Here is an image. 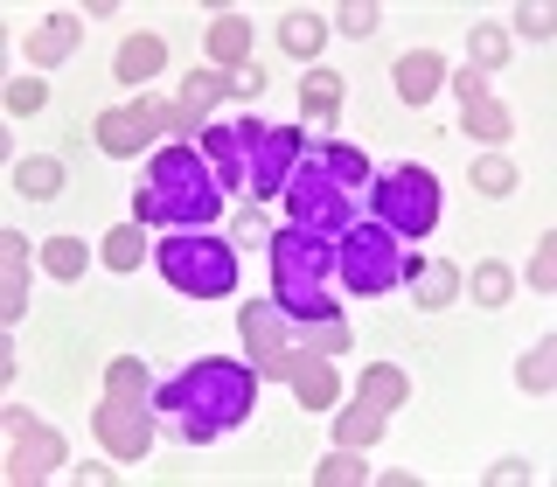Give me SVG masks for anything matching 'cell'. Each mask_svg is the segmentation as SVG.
<instances>
[{
  "label": "cell",
  "mask_w": 557,
  "mask_h": 487,
  "mask_svg": "<svg viewBox=\"0 0 557 487\" xmlns=\"http://www.w3.org/2000/svg\"><path fill=\"white\" fill-rule=\"evenodd\" d=\"M231 244H272L265 209H244V216H237V230H231Z\"/></svg>",
  "instance_id": "obj_40"
},
{
  "label": "cell",
  "mask_w": 557,
  "mask_h": 487,
  "mask_svg": "<svg viewBox=\"0 0 557 487\" xmlns=\"http://www.w3.org/2000/svg\"><path fill=\"white\" fill-rule=\"evenodd\" d=\"M14 188H22L28 202H49V196H63V167L49 161V153H28V161H14Z\"/></svg>",
  "instance_id": "obj_26"
},
{
  "label": "cell",
  "mask_w": 557,
  "mask_h": 487,
  "mask_svg": "<svg viewBox=\"0 0 557 487\" xmlns=\"http://www.w3.org/2000/svg\"><path fill=\"white\" fill-rule=\"evenodd\" d=\"M0 417H8V432H14V452H8V480L14 487H35V480L57 474V466H70L57 425H42V417H28V411H0Z\"/></svg>",
  "instance_id": "obj_10"
},
{
  "label": "cell",
  "mask_w": 557,
  "mask_h": 487,
  "mask_svg": "<svg viewBox=\"0 0 557 487\" xmlns=\"http://www.w3.org/2000/svg\"><path fill=\"white\" fill-rule=\"evenodd\" d=\"M153 265L188 300H231L237 292V244H223L209 230H168L153 244Z\"/></svg>",
  "instance_id": "obj_5"
},
{
  "label": "cell",
  "mask_w": 557,
  "mask_h": 487,
  "mask_svg": "<svg viewBox=\"0 0 557 487\" xmlns=\"http://www.w3.org/2000/svg\"><path fill=\"white\" fill-rule=\"evenodd\" d=\"M411 397V376L405 370H391V362H376V370H362V404H376L383 417H391L397 404Z\"/></svg>",
  "instance_id": "obj_25"
},
{
  "label": "cell",
  "mask_w": 557,
  "mask_h": 487,
  "mask_svg": "<svg viewBox=\"0 0 557 487\" xmlns=\"http://www.w3.org/2000/svg\"><path fill=\"white\" fill-rule=\"evenodd\" d=\"M405 292H411L425 313H440L446 300H460V272H453L446 258H411V251H405Z\"/></svg>",
  "instance_id": "obj_15"
},
{
  "label": "cell",
  "mask_w": 557,
  "mask_h": 487,
  "mask_svg": "<svg viewBox=\"0 0 557 487\" xmlns=\"http://www.w3.org/2000/svg\"><path fill=\"white\" fill-rule=\"evenodd\" d=\"M370 202H376V223L391 237H432V230H440V174L418 167V161L376 174Z\"/></svg>",
  "instance_id": "obj_7"
},
{
  "label": "cell",
  "mask_w": 557,
  "mask_h": 487,
  "mask_svg": "<svg viewBox=\"0 0 557 487\" xmlns=\"http://www.w3.org/2000/svg\"><path fill=\"white\" fill-rule=\"evenodd\" d=\"M168 112H174V98H133V104H119V112H104L91 126V139L112 153V161H126V153H139L153 133H168Z\"/></svg>",
  "instance_id": "obj_12"
},
{
  "label": "cell",
  "mask_w": 557,
  "mask_h": 487,
  "mask_svg": "<svg viewBox=\"0 0 557 487\" xmlns=\"http://www.w3.org/2000/svg\"><path fill=\"white\" fill-rule=\"evenodd\" d=\"M28 307V237L0 230V321H22Z\"/></svg>",
  "instance_id": "obj_17"
},
{
  "label": "cell",
  "mask_w": 557,
  "mask_h": 487,
  "mask_svg": "<svg viewBox=\"0 0 557 487\" xmlns=\"http://www.w3.org/2000/svg\"><path fill=\"white\" fill-rule=\"evenodd\" d=\"M300 112L313 118V126H335L342 118V77L335 70H307L300 77Z\"/></svg>",
  "instance_id": "obj_21"
},
{
  "label": "cell",
  "mask_w": 557,
  "mask_h": 487,
  "mask_svg": "<svg viewBox=\"0 0 557 487\" xmlns=\"http://www.w3.org/2000/svg\"><path fill=\"white\" fill-rule=\"evenodd\" d=\"M335 278L348 292H362V300H376V292L405 286V237H391L383 223H348L335 237Z\"/></svg>",
  "instance_id": "obj_6"
},
{
  "label": "cell",
  "mask_w": 557,
  "mask_h": 487,
  "mask_svg": "<svg viewBox=\"0 0 557 487\" xmlns=\"http://www.w3.org/2000/svg\"><path fill=\"white\" fill-rule=\"evenodd\" d=\"M516 28H522V35H536V42H544V35H550L557 22H550V8H536V0H530V8H516Z\"/></svg>",
  "instance_id": "obj_41"
},
{
  "label": "cell",
  "mask_w": 557,
  "mask_h": 487,
  "mask_svg": "<svg viewBox=\"0 0 557 487\" xmlns=\"http://www.w3.org/2000/svg\"><path fill=\"white\" fill-rule=\"evenodd\" d=\"M251 397H258V370L251 362H188L182 376H168L161 390H153V417L174 432V439L188 446H209L223 439V432H237L244 417H251Z\"/></svg>",
  "instance_id": "obj_1"
},
{
  "label": "cell",
  "mask_w": 557,
  "mask_h": 487,
  "mask_svg": "<svg viewBox=\"0 0 557 487\" xmlns=\"http://www.w3.org/2000/svg\"><path fill=\"white\" fill-rule=\"evenodd\" d=\"M202 161L216 167L223 188H244V139H237V118H209V126H202Z\"/></svg>",
  "instance_id": "obj_18"
},
{
  "label": "cell",
  "mask_w": 557,
  "mask_h": 487,
  "mask_svg": "<svg viewBox=\"0 0 557 487\" xmlns=\"http://www.w3.org/2000/svg\"><path fill=\"white\" fill-rule=\"evenodd\" d=\"M84 265H91V251H84L77 237H49V244H42V272H49V278H77Z\"/></svg>",
  "instance_id": "obj_33"
},
{
  "label": "cell",
  "mask_w": 557,
  "mask_h": 487,
  "mask_svg": "<svg viewBox=\"0 0 557 487\" xmlns=\"http://www.w3.org/2000/svg\"><path fill=\"white\" fill-rule=\"evenodd\" d=\"M460 133H474L481 147H509L516 118H509V104H502L495 91H481V98H460Z\"/></svg>",
  "instance_id": "obj_19"
},
{
  "label": "cell",
  "mask_w": 557,
  "mask_h": 487,
  "mask_svg": "<svg viewBox=\"0 0 557 487\" xmlns=\"http://www.w3.org/2000/svg\"><path fill=\"white\" fill-rule=\"evenodd\" d=\"M286 216L300 223V230H321V237H342L348 223H356V196L327 174L321 153H300V167L286 174Z\"/></svg>",
  "instance_id": "obj_8"
},
{
  "label": "cell",
  "mask_w": 557,
  "mask_h": 487,
  "mask_svg": "<svg viewBox=\"0 0 557 487\" xmlns=\"http://www.w3.org/2000/svg\"><path fill=\"white\" fill-rule=\"evenodd\" d=\"M300 348H313V355H342V348H348V321H342V313L307 321V341H300Z\"/></svg>",
  "instance_id": "obj_36"
},
{
  "label": "cell",
  "mask_w": 557,
  "mask_h": 487,
  "mask_svg": "<svg viewBox=\"0 0 557 487\" xmlns=\"http://www.w3.org/2000/svg\"><path fill=\"white\" fill-rule=\"evenodd\" d=\"M516 383L530 397H544V390H557V341H536L530 355H522V370H516Z\"/></svg>",
  "instance_id": "obj_31"
},
{
  "label": "cell",
  "mask_w": 557,
  "mask_h": 487,
  "mask_svg": "<svg viewBox=\"0 0 557 487\" xmlns=\"http://www.w3.org/2000/svg\"><path fill=\"white\" fill-rule=\"evenodd\" d=\"M391 77H397V98L405 104H432L446 91V57L440 49H411V57H397Z\"/></svg>",
  "instance_id": "obj_16"
},
{
  "label": "cell",
  "mask_w": 557,
  "mask_h": 487,
  "mask_svg": "<svg viewBox=\"0 0 557 487\" xmlns=\"http://www.w3.org/2000/svg\"><path fill=\"white\" fill-rule=\"evenodd\" d=\"M168 70V42L161 35H126V49H119V77L126 84H147Z\"/></svg>",
  "instance_id": "obj_22"
},
{
  "label": "cell",
  "mask_w": 557,
  "mask_h": 487,
  "mask_svg": "<svg viewBox=\"0 0 557 487\" xmlns=\"http://www.w3.org/2000/svg\"><path fill=\"white\" fill-rule=\"evenodd\" d=\"M42 98H49V84H42V77H22V84H8V112H14V118L42 112Z\"/></svg>",
  "instance_id": "obj_37"
},
{
  "label": "cell",
  "mask_w": 557,
  "mask_h": 487,
  "mask_svg": "<svg viewBox=\"0 0 557 487\" xmlns=\"http://www.w3.org/2000/svg\"><path fill=\"white\" fill-rule=\"evenodd\" d=\"M467 57H474L467 70H481V77H487L495 63H509V28H502V22H481L474 35H467Z\"/></svg>",
  "instance_id": "obj_29"
},
{
  "label": "cell",
  "mask_w": 557,
  "mask_h": 487,
  "mask_svg": "<svg viewBox=\"0 0 557 487\" xmlns=\"http://www.w3.org/2000/svg\"><path fill=\"white\" fill-rule=\"evenodd\" d=\"M335 28H342V35H370V28H376V8H370V0H348V8L335 14Z\"/></svg>",
  "instance_id": "obj_39"
},
{
  "label": "cell",
  "mask_w": 557,
  "mask_h": 487,
  "mask_svg": "<svg viewBox=\"0 0 557 487\" xmlns=\"http://www.w3.org/2000/svg\"><path fill=\"white\" fill-rule=\"evenodd\" d=\"M272 300L286 321H327L335 313V237L321 230H272Z\"/></svg>",
  "instance_id": "obj_3"
},
{
  "label": "cell",
  "mask_w": 557,
  "mask_h": 487,
  "mask_svg": "<svg viewBox=\"0 0 557 487\" xmlns=\"http://www.w3.org/2000/svg\"><path fill=\"white\" fill-rule=\"evenodd\" d=\"M321 161H327V174H335V182L348 188V196H356V188H370V182H376V174H370V161H362L356 147H327Z\"/></svg>",
  "instance_id": "obj_34"
},
{
  "label": "cell",
  "mask_w": 557,
  "mask_h": 487,
  "mask_svg": "<svg viewBox=\"0 0 557 487\" xmlns=\"http://www.w3.org/2000/svg\"><path fill=\"white\" fill-rule=\"evenodd\" d=\"M376 432H383V411H376V404H362V397H356V411H342V417H335V446H370Z\"/></svg>",
  "instance_id": "obj_32"
},
{
  "label": "cell",
  "mask_w": 557,
  "mask_h": 487,
  "mask_svg": "<svg viewBox=\"0 0 557 487\" xmlns=\"http://www.w3.org/2000/svg\"><path fill=\"white\" fill-rule=\"evenodd\" d=\"M153 376H147V362H133V355H119L112 370H104V404L91 411V432H98V446L112 452V460H147L153 452Z\"/></svg>",
  "instance_id": "obj_4"
},
{
  "label": "cell",
  "mask_w": 557,
  "mask_h": 487,
  "mask_svg": "<svg viewBox=\"0 0 557 487\" xmlns=\"http://www.w3.org/2000/svg\"><path fill=\"white\" fill-rule=\"evenodd\" d=\"M244 57H251V22L231 14V8H216V14H209V63L244 70Z\"/></svg>",
  "instance_id": "obj_20"
},
{
  "label": "cell",
  "mask_w": 557,
  "mask_h": 487,
  "mask_svg": "<svg viewBox=\"0 0 557 487\" xmlns=\"http://www.w3.org/2000/svg\"><path fill=\"white\" fill-rule=\"evenodd\" d=\"M237 327H244V355H251V370L265 383H286L293 341H286V313H278V300H244Z\"/></svg>",
  "instance_id": "obj_11"
},
{
  "label": "cell",
  "mask_w": 557,
  "mask_h": 487,
  "mask_svg": "<svg viewBox=\"0 0 557 487\" xmlns=\"http://www.w3.org/2000/svg\"><path fill=\"white\" fill-rule=\"evenodd\" d=\"M474 188H481V196H516V161H509V153H481V161H474Z\"/></svg>",
  "instance_id": "obj_35"
},
{
  "label": "cell",
  "mask_w": 557,
  "mask_h": 487,
  "mask_svg": "<svg viewBox=\"0 0 557 487\" xmlns=\"http://www.w3.org/2000/svg\"><path fill=\"white\" fill-rule=\"evenodd\" d=\"M467 292H474L481 307H509V292H516V272L502 265V258H487V265L467 272Z\"/></svg>",
  "instance_id": "obj_28"
},
{
  "label": "cell",
  "mask_w": 557,
  "mask_h": 487,
  "mask_svg": "<svg viewBox=\"0 0 557 487\" xmlns=\"http://www.w3.org/2000/svg\"><path fill=\"white\" fill-rule=\"evenodd\" d=\"M237 139H244V196H251V202L286 196V174L300 167V133L265 126L258 112H244L237 118Z\"/></svg>",
  "instance_id": "obj_9"
},
{
  "label": "cell",
  "mask_w": 557,
  "mask_h": 487,
  "mask_svg": "<svg viewBox=\"0 0 557 487\" xmlns=\"http://www.w3.org/2000/svg\"><path fill=\"white\" fill-rule=\"evenodd\" d=\"M98 258H104L112 272H133V265H147V258H153V251H147V223H119V230L98 244Z\"/></svg>",
  "instance_id": "obj_24"
},
{
  "label": "cell",
  "mask_w": 557,
  "mask_h": 487,
  "mask_svg": "<svg viewBox=\"0 0 557 487\" xmlns=\"http://www.w3.org/2000/svg\"><path fill=\"white\" fill-rule=\"evenodd\" d=\"M223 91H231V77H223V70H188L182 91H174L168 133H202V126H209V112L223 104Z\"/></svg>",
  "instance_id": "obj_13"
},
{
  "label": "cell",
  "mask_w": 557,
  "mask_h": 487,
  "mask_svg": "<svg viewBox=\"0 0 557 487\" xmlns=\"http://www.w3.org/2000/svg\"><path fill=\"white\" fill-rule=\"evenodd\" d=\"M530 286H536V292H557V237L536 244V258H530Z\"/></svg>",
  "instance_id": "obj_38"
},
{
  "label": "cell",
  "mask_w": 557,
  "mask_h": 487,
  "mask_svg": "<svg viewBox=\"0 0 557 487\" xmlns=\"http://www.w3.org/2000/svg\"><path fill=\"white\" fill-rule=\"evenodd\" d=\"M502 480H536L522 460H502V466H487V487H502Z\"/></svg>",
  "instance_id": "obj_43"
},
{
  "label": "cell",
  "mask_w": 557,
  "mask_h": 487,
  "mask_svg": "<svg viewBox=\"0 0 557 487\" xmlns=\"http://www.w3.org/2000/svg\"><path fill=\"white\" fill-rule=\"evenodd\" d=\"M313 480L321 487H356V480H376V474L362 466V446H342V452H327V460L313 466Z\"/></svg>",
  "instance_id": "obj_30"
},
{
  "label": "cell",
  "mask_w": 557,
  "mask_h": 487,
  "mask_svg": "<svg viewBox=\"0 0 557 487\" xmlns=\"http://www.w3.org/2000/svg\"><path fill=\"white\" fill-rule=\"evenodd\" d=\"M70 49H77V22H70V14H49V22L28 35V63H42V70L63 63Z\"/></svg>",
  "instance_id": "obj_23"
},
{
  "label": "cell",
  "mask_w": 557,
  "mask_h": 487,
  "mask_svg": "<svg viewBox=\"0 0 557 487\" xmlns=\"http://www.w3.org/2000/svg\"><path fill=\"white\" fill-rule=\"evenodd\" d=\"M286 383H293V397H300L307 411H335V355H313V348H293V370H286Z\"/></svg>",
  "instance_id": "obj_14"
},
{
  "label": "cell",
  "mask_w": 557,
  "mask_h": 487,
  "mask_svg": "<svg viewBox=\"0 0 557 487\" xmlns=\"http://www.w3.org/2000/svg\"><path fill=\"white\" fill-rule=\"evenodd\" d=\"M258 84H265V70H258V63L231 70V91H237V98H258Z\"/></svg>",
  "instance_id": "obj_42"
},
{
  "label": "cell",
  "mask_w": 557,
  "mask_h": 487,
  "mask_svg": "<svg viewBox=\"0 0 557 487\" xmlns=\"http://www.w3.org/2000/svg\"><path fill=\"white\" fill-rule=\"evenodd\" d=\"M278 42H286V57H321L327 22H321V14H307V8H293L286 22H278Z\"/></svg>",
  "instance_id": "obj_27"
},
{
  "label": "cell",
  "mask_w": 557,
  "mask_h": 487,
  "mask_svg": "<svg viewBox=\"0 0 557 487\" xmlns=\"http://www.w3.org/2000/svg\"><path fill=\"white\" fill-rule=\"evenodd\" d=\"M223 209V182L196 147H161L133 196V223L147 230H209Z\"/></svg>",
  "instance_id": "obj_2"
}]
</instances>
